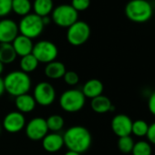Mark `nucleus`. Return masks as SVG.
Listing matches in <instances>:
<instances>
[{"label": "nucleus", "mask_w": 155, "mask_h": 155, "mask_svg": "<svg viewBox=\"0 0 155 155\" xmlns=\"http://www.w3.org/2000/svg\"><path fill=\"white\" fill-rule=\"evenodd\" d=\"M64 145L68 150L83 153L91 145L92 137L90 130L81 125H75L68 128L63 135Z\"/></svg>", "instance_id": "f257e3e1"}, {"label": "nucleus", "mask_w": 155, "mask_h": 155, "mask_svg": "<svg viewBox=\"0 0 155 155\" xmlns=\"http://www.w3.org/2000/svg\"><path fill=\"white\" fill-rule=\"evenodd\" d=\"M5 91L15 98L28 93L31 88V79L28 74L15 70L8 73L4 79Z\"/></svg>", "instance_id": "f03ea898"}, {"label": "nucleus", "mask_w": 155, "mask_h": 155, "mask_svg": "<svg viewBox=\"0 0 155 155\" xmlns=\"http://www.w3.org/2000/svg\"><path fill=\"white\" fill-rule=\"evenodd\" d=\"M127 18L134 23H146L153 15V8L147 0H130L125 6Z\"/></svg>", "instance_id": "7ed1b4c3"}, {"label": "nucleus", "mask_w": 155, "mask_h": 155, "mask_svg": "<svg viewBox=\"0 0 155 155\" xmlns=\"http://www.w3.org/2000/svg\"><path fill=\"white\" fill-rule=\"evenodd\" d=\"M86 98L80 90H68L64 91L59 98V105L63 110L68 113L78 112L83 109Z\"/></svg>", "instance_id": "20e7f679"}, {"label": "nucleus", "mask_w": 155, "mask_h": 155, "mask_svg": "<svg viewBox=\"0 0 155 155\" xmlns=\"http://www.w3.org/2000/svg\"><path fill=\"white\" fill-rule=\"evenodd\" d=\"M44 28L45 26L43 24L42 18L34 13L22 17L18 24V31L20 35H23L30 39L39 37Z\"/></svg>", "instance_id": "39448f33"}, {"label": "nucleus", "mask_w": 155, "mask_h": 155, "mask_svg": "<svg viewBox=\"0 0 155 155\" xmlns=\"http://www.w3.org/2000/svg\"><path fill=\"white\" fill-rule=\"evenodd\" d=\"M78 18L79 13L71 7V5L63 4L53 9L51 19L57 26L68 28L78 21Z\"/></svg>", "instance_id": "423d86ee"}, {"label": "nucleus", "mask_w": 155, "mask_h": 155, "mask_svg": "<svg viewBox=\"0 0 155 155\" xmlns=\"http://www.w3.org/2000/svg\"><path fill=\"white\" fill-rule=\"evenodd\" d=\"M91 37V28L84 21L78 20L68 28L67 39L72 46L79 47L85 44Z\"/></svg>", "instance_id": "0eeeda50"}, {"label": "nucleus", "mask_w": 155, "mask_h": 155, "mask_svg": "<svg viewBox=\"0 0 155 155\" xmlns=\"http://www.w3.org/2000/svg\"><path fill=\"white\" fill-rule=\"evenodd\" d=\"M58 54L57 46L48 40H40L33 47L32 55L39 63H50L56 60Z\"/></svg>", "instance_id": "6e6552de"}, {"label": "nucleus", "mask_w": 155, "mask_h": 155, "mask_svg": "<svg viewBox=\"0 0 155 155\" xmlns=\"http://www.w3.org/2000/svg\"><path fill=\"white\" fill-rule=\"evenodd\" d=\"M32 96L34 97L37 104L43 107H48L55 101L56 91L50 83L41 81L36 85Z\"/></svg>", "instance_id": "1a4fd4ad"}, {"label": "nucleus", "mask_w": 155, "mask_h": 155, "mask_svg": "<svg viewBox=\"0 0 155 155\" xmlns=\"http://www.w3.org/2000/svg\"><path fill=\"white\" fill-rule=\"evenodd\" d=\"M27 137L34 141L42 140V139L48 133L46 120L42 117H36L30 120L25 126Z\"/></svg>", "instance_id": "9d476101"}, {"label": "nucleus", "mask_w": 155, "mask_h": 155, "mask_svg": "<svg viewBox=\"0 0 155 155\" xmlns=\"http://www.w3.org/2000/svg\"><path fill=\"white\" fill-rule=\"evenodd\" d=\"M3 128L9 133H18L26 126V119L23 113L19 111H11L8 113L2 122Z\"/></svg>", "instance_id": "9b49d317"}, {"label": "nucleus", "mask_w": 155, "mask_h": 155, "mask_svg": "<svg viewBox=\"0 0 155 155\" xmlns=\"http://www.w3.org/2000/svg\"><path fill=\"white\" fill-rule=\"evenodd\" d=\"M110 127L116 136L124 137L131 134L132 120L125 114H118L111 120Z\"/></svg>", "instance_id": "f8f14e48"}, {"label": "nucleus", "mask_w": 155, "mask_h": 155, "mask_svg": "<svg viewBox=\"0 0 155 155\" xmlns=\"http://www.w3.org/2000/svg\"><path fill=\"white\" fill-rule=\"evenodd\" d=\"M18 34V25L14 20L8 18L0 20V44H11Z\"/></svg>", "instance_id": "ddd939ff"}, {"label": "nucleus", "mask_w": 155, "mask_h": 155, "mask_svg": "<svg viewBox=\"0 0 155 155\" xmlns=\"http://www.w3.org/2000/svg\"><path fill=\"white\" fill-rule=\"evenodd\" d=\"M42 147L48 152H57L62 149L64 146V140L63 135L58 132H51L48 133L42 139Z\"/></svg>", "instance_id": "4468645a"}, {"label": "nucleus", "mask_w": 155, "mask_h": 155, "mask_svg": "<svg viewBox=\"0 0 155 155\" xmlns=\"http://www.w3.org/2000/svg\"><path fill=\"white\" fill-rule=\"evenodd\" d=\"M11 44H12L17 55L21 58L31 54L32 50H33V47H34L32 39H30L23 35H18Z\"/></svg>", "instance_id": "2eb2a0df"}, {"label": "nucleus", "mask_w": 155, "mask_h": 155, "mask_svg": "<svg viewBox=\"0 0 155 155\" xmlns=\"http://www.w3.org/2000/svg\"><path fill=\"white\" fill-rule=\"evenodd\" d=\"M103 90H104L103 83L100 80L91 79V80L87 81L84 83L81 91L86 99L89 98V99L92 100L98 96L102 95Z\"/></svg>", "instance_id": "dca6fc26"}, {"label": "nucleus", "mask_w": 155, "mask_h": 155, "mask_svg": "<svg viewBox=\"0 0 155 155\" xmlns=\"http://www.w3.org/2000/svg\"><path fill=\"white\" fill-rule=\"evenodd\" d=\"M91 107L92 110L99 114L107 113L109 111H114L115 107L111 103V101L104 95L98 96L91 100Z\"/></svg>", "instance_id": "f3484780"}, {"label": "nucleus", "mask_w": 155, "mask_h": 155, "mask_svg": "<svg viewBox=\"0 0 155 155\" xmlns=\"http://www.w3.org/2000/svg\"><path fill=\"white\" fill-rule=\"evenodd\" d=\"M15 105H16L18 111L24 114V113H29L33 111L36 108L37 103L32 95L26 93V94L16 97Z\"/></svg>", "instance_id": "a211bd4d"}, {"label": "nucleus", "mask_w": 155, "mask_h": 155, "mask_svg": "<svg viewBox=\"0 0 155 155\" xmlns=\"http://www.w3.org/2000/svg\"><path fill=\"white\" fill-rule=\"evenodd\" d=\"M65 65L60 62L54 60L50 63H48L45 67V75L50 80H58L63 78L66 73Z\"/></svg>", "instance_id": "6ab92c4d"}, {"label": "nucleus", "mask_w": 155, "mask_h": 155, "mask_svg": "<svg viewBox=\"0 0 155 155\" xmlns=\"http://www.w3.org/2000/svg\"><path fill=\"white\" fill-rule=\"evenodd\" d=\"M32 8L34 10V14L38 17H48L54 9L53 0H34Z\"/></svg>", "instance_id": "aec40b11"}, {"label": "nucleus", "mask_w": 155, "mask_h": 155, "mask_svg": "<svg viewBox=\"0 0 155 155\" xmlns=\"http://www.w3.org/2000/svg\"><path fill=\"white\" fill-rule=\"evenodd\" d=\"M17 57L18 55L12 44H9V43L0 44V61L4 65L14 62Z\"/></svg>", "instance_id": "412c9836"}, {"label": "nucleus", "mask_w": 155, "mask_h": 155, "mask_svg": "<svg viewBox=\"0 0 155 155\" xmlns=\"http://www.w3.org/2000/svg\"><path fill=\"white\" fill-rule=\"evenodd\" d=\"M38 64H39V62L37 60V58L31 53L29 55H27V56H24L21 58V59L19 61V68H20L21 71H23L27 74H29L37 69Z\"/></svg>", "instance_id": "4be33fe9"}, {"label": "nucleus", "mask_w": 155, "mask_h": 155, "mask_svg": "<svg viewBox=\"0 0 155 155\" xmlns=\"http://www.w3.org/2000/svg\"><path fill=\"white\" fill-rule=\"evenodd\" d=\"M32 3L30 0H12V11L17 15L25 17L30 14Z\"/></svg>", "instance_id": "5701e85b"}, {"label": "nucleus", "mask_w": 155, "mask_h": 155, "mask_svg": "<svg viewBox=\"0 0 155 155\" xmlns=\"http://www.w3.org/2000/svg\"><path fill=\"white\" fill-rule=\"evenodd\" d=\"M46 122H47L48 130L52 132H58L59 130H61L65 123L64 119L60 115H58V114L50 115L46 120Z\"/></svg>", "instance_id": "b1692460"}, {"label": "nucleus", "mask_w": 155, "mask_h": 155, "mask_svg": "<svg viewBox=\"0 0 155 155\" xmlns=\"http://www.w3.org/2000/svg\"><path fill=\"white\" fill-rule=\"evenodd\" d=\"M130 153L132 155H151L152 149L150 143L146 140H139L134 143Z\"/></svg>", "instance_id": "393cba45"}, {"label": "nucleus", "mask_w": 155, "mask_h": 155, "mask_svg": "<svg viewBox=\"0 0 155 155\" xmlns=\"http://www.w3.org/2000/svg\"><path fill=\"white\" fill-rule=\"evenodd\" d=\"M149 129V124L143 120H137L135 121H132V127H131V133L134 134L136 137H144L146 136Z\"/></svg>", "instance_id": "a878e982"}, {"label": "nucleus", "mask_w": 155, "mask_h": 155, "mask_svg": "<svg viewBox=\"0 0 155 155\" xmlns=\"http://www.w3.org/2000/svg\"><path fill=\"white\" fill-rule=\"evenodd\" d=\"M134 140L130 136H124V137H120L119 140H118V149L122 152V153H125V154H128V153H130L132 149H133V146H134Z\"/></svg>", "instance_id": "bb28decb"}, {"label": "nucleus", "mask_w": 155, "mask_h": 155, "mask_svg": "<svg viewBox=\"0 0 155 155\" xmlns=\"http://www.w3.org/2000/svg\"><path fill=\"white\" fill-rule=\"evenodd\" d=\"M63 80H64L65 83L68 84V86H75L79 83L80 77L77 72H75L73 70H68V71H66V73L64 74Z\"/></svg>", "instance_id": "cd10ccee"}, {"label": "nucleus", "mask_w": 155, "mask_h": 155, "mask_svg": "<svg viewBox=\"0 0 155 155\" xmlns=\"http://www.w3.org/2000/svg\"><path fill=\"white\" fill-rule=\"evenodd\" d=\"M91 6V0H71V7L79 13L87 10Z\"/></svg>", "instance_id": "c85d7f7f"}, {"label": "nucleus", "mask_w": 155, "mask_h": 155, "mask_svg": "<svg viewBox=\"0 0 155 155\" xmlns=\"http://www.w3.org/2000/svg\"><path fill=\"white\" fill-rule=\"evenodd\" d=\"M12 11V0H0V18H5Z\"/></svg>", "instance_id": "c756f323"}, {"label": "nucleus", "mask_w": 155, "mask_h": 155, "mask_svg": "<svg viewBox=\"0 0 155 155\" xmlns=\"http://www.w3.org/2000/svg\"><path fill=\"white\" fill-rule=\"evenodd\" d=\"M146 137L148 139V142L155 145V122L149 125V129H148Z\"/></svg>", "instance_id": "7c9ffc66"}, {"label": "nucleus", "mask_w": 155, "mask_h": 155, "mask_svg": "<svg viewBox=\"0 0 155 155\" xmlns=\"http://www.w3.org/2000/svg\"><path fill=\"white\" fill-rule=\"evenodd\" d=\"M148 109H149V111L153 116H155V91H153L150 95V97H149V100H148Z\"/></svg>", "instance_id": "2f4dec72"}, {"label": "nucleus", "mask_w": 155, "mask_h": 155, "mask_svg": "<svg viewBox=\"0 0 155 155\" xmlns=\"http://www.w3.org/2000/svg\"><path fill=\"white\" fill-rule=\"evenodd\" d=\"M5 84H4V79L0 77V97L5 93Z\"/></svg>", "instance_id": "473e14b6"}, {"label": "nucleus", "mask_w": 155, "mask_h": 155, "mask_svg": "<svg viewBox=\"0 0 155 155\" xmlns=\"http://www.w3.org/2000/svg\"><path fill=\"white\" fill-rule=\"evenodd\" d=\"M42 21H43V24H44V26L46 27L47 25H48L49 23H50V21H51V19L48 18V17H44V18H42Z\"/></svg>", "instance_id": "72a5a7b5"}, {"label": "nucleus", "mask_w": 155, "mask_h": 155, "mask_svg": "<svg viewBox=\"0 0 155 155\" xmlns=\"http://www.w3.org/2000/svg\"><path fill=\"white\" fill-rule=\"evenodd\" d=\"M64 155H81L79 152H76V151H72V150H68Z\"/></svg>", "instance_id": "f704fd0d"}, {"label": "nucleus", "mask_w": 155, "mask_h": 155, "mask_svg": "<svg viewBox=\"0 0 155 155\" xmlns=\"http://www.w3.org/2000/svg\"><path fill=\"white\" fill-rule=\"evenodd\" d=\"M4 71V64L0 61V75H1Z\"/></svg>", "instance_id": "c9c22d12"}, {"label": "nucleus", "mask_w": 155, "mask_h": 155, "mask_svg": "<svg viewBox=\"0 0 155 155\" xmlns=\"http://www.w3.org/2000/svg\"><path fill=\"white\" fill-rule=\"evenodd\" d=\"M0 132H1V125H0Z\"/></svg>", "instance_id": "e433bc0d"}]
</instances>
